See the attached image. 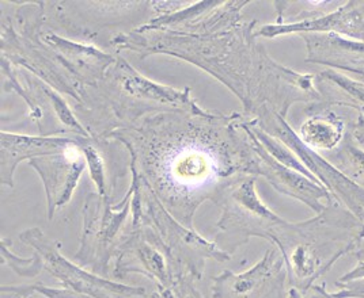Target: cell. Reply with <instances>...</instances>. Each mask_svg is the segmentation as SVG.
<instances>
[{"mask_svg": "<svg viewBox=\"0 0 364 298\" xmlns=\"http://www.w3.org/2000/svg\"><path fill=\"white\" fill-rule=\"evenodd\" d=\"M241 114H151L113 131L129 153V171L144 179L164 206L193 228L196 210L232 180L257 177V152L240 126Z\"/></svg>", "mask_w": 364, "mask_h": 298, "instance_id": "obj_1", "label": "cell"}, {"mask_svg": "<svg viewBox=\"0 0 364 298\" xmlns=\"http://www.w3.org/2000/svg\"><path fill=\"white\" fill-rule=\"evenodd\" d=\"M249 1H200L119 34L112 45L143 57L162 53L189 61L228 86L247 109L262 45L255 43L256 21L243 23Z\"/></svg>", "mask_w": 364, "mask_h": 298, "instance_id": "obj_2", "label": "cell"}, {"mask_svg": "<svg viewBox=\"0 0 364 298\" xmlns=\"http://www.w3.org/2000/svg\"><path fill=\"white\" fill-rule=\"evenodd\" d=\"M76 110L82 114H92L87 128L94 137L107 123L102 140L113 131L135 125L147 116L170 111H186L207 114L192 98L191 89L180 91L158 84L139 74L122 57H117L109 67L104 79L94 87H86Z\"/></svg>", "mask_w": 364, "mask_h": 298, "instance_id": "obj_3", "label": "cell"}, {"mask_svg": "<svg viewBox=\"0 0 364 298\" xmlns=\"http://www.w3.org/2000/svg\"><path fill=\"white\" fill-rule=\"evenodd\" d=\"M269 243L284 258L289 287L304 296L337 260L363 245L364 225L347 209L331 204L310 220L280 225Z\"/></svg>", "mask_w": 364, "mask_h": 298, "instance_id": "obj_4", "label": "cell"}, {"mask_svg": "<svg viewBox=\"0 0 364 298\" xmlns=\"http://www.w3.org/2000/svg\"><path fill=\"white\" fill-rule=\"evenodd\" d=\"M131 174V186L134 189L131 228L147 225L158 233L171 256L178 280L191 277L200 281L208 260L228 262L231 259V255L216 243L201 238L195 229L185 226L173 217L154 193L151 186L135 172Z\"/></svg>", "mask_w": 364, "mask_h": 298, "instance_id": "obj_5", "label": "cell"}, {"mask_svg": "<svg viewBox=\"0 0 364 298\" xmlns=\"http://www.w3.org/2000/svg\"><path fill=\"white\" fill-rule=\"evenodd\" d=\"M258 177L242 175L232 180L213 199L222 216L216 223V244L232 256L252 238L271 240L273 232L287 220L268 208L256 190Z\"/></svg>", "mask_w": 364, "mask_h": 298, "instance_id": "obj_6", "label": "cell"}, {"mask_svg": "<svg viewBox=\"0 0 364 298\" xmlns=\"http://www.w3.org/2000/svg\"><path fill=\"white\" fill-rule=\"evenodd\" d=\"M134 189L129 186L124 199L113 204V199H107L98 193H90L86 197L83 213V231L80 247L75 253L76 265L89 267L91 272L107 278L109 275L110 259L125 235L124 225L129 213H132Z\"/></svg>", "mask_w": 364, "mask_h": 298, "instance_id": "obj_7", "label": "cell"}, {"mask_svg": "<svg viewBox=\"0 0 364 298\" xmlns=\"http://www.w3.org/2000/svg\"><path fill=\"white\" fill-rule=\"evenodd\" d=\"M249 118L253 119L265 133L286 144L306 165L310 174L329 192L334 202L349 210L364 225V189L347 178L319 152L309 148L286 118L272 109L267 106L257 107L249 114Z\"/></svg>", "mask_w": 364, "mask_h": 298, "instance_id": "obj_8", "label": "cell"}, {"mask_svg": "<svg viewBox=\"0 0 364 298\" xmlns=\"http://www.w3.org/2000/svg\"><path fill=\"white\" fill-rule=\"evenodd\" d=\"M19 238L41 255L44 270L61 283V287L74 290L89 298H140L146 296L144 287L114 282L87 271L79 265H74L61 255L60 243L48 238L40 228L23 231Z\"/></svg>", "mask_w": 364, "mask_h": 298, "instance_id": "obj_9", "label": "cell"}, {"mask_svg": "<svg viewBox=\"0 0 364 298\" xmlns=\"http://www.w3.org/2000/svg\"><path fill=\"white\" fill-rule=\"evenodd\" d=\"M129 274H141L150 278L162 298L171 297L178 282L166 245L147 225L129 228L114 255L113 277L124 278Z\"/></svg>", "mask_w": 364, "mask_h": 298, "instance_id": "obj_10", "label": "cell"}, {"mask_svg": "<svg viewBox=\"0 0 364 298\" xmlns=\"http://www.w3.org/2000/svg\"><path fill=\"white\" fill-rule=\"evenodd\" d=\"M289 274L273 245L253 267L235 274L225 270L213 278V298H289Z\"/></svg>", "mask_w": 364, "mask_h": 298, "instance_id": "obj_11", "label": "cell"}, {"mask_svg": "<svg viewBox=\"0 0 364 298\" xmlns=\"http://www.w3.org/2000/svg\"><path fill=\"white\" fill-rule=\"evenodd\" d=\"M252 144L257 152V177H264L276 192H279L292 199H296L311 209L316 214L322 213L331 204L334 202L329 192L319 184L318 182L307 178L295 170H291L283 164L277 163L272 156L262 148L255 134L246 123V117L242 116L240 121Z\"/></svg>", "mask_w": 364, "mask_h": 298, "instance_id": "obj_12", "label": "cell"}, {"mask_svg": "<svg viewBox=\"0 0 364 298\" xmlns=\"http://www.w3.org/2000/svg\"><path fill=\"white\" fill-rule=\"evenodd\" d=\"M29 164L44 183L48 219L53 220L56 211L65 206L75 193L87 165L86 158L75 141L74 145L63 152L36 158Z\"/></svg>", "mask_w": 364, "mask_h": 298, "instance_id": "obj_13", "label": "cell"}, {"mask_svg": "<svg viewBox=\"0 0 364 298\" xmlns=\"http://www.w3.org/2000/svg\"><path fill=\"white\" fill-rule=\"evenodd\" d=\"M334 33L348 38L364 41V0H348L332 13L316 19L289 23L267 25L255 31V37L274 38L287 34Z\"/></svg>", "mask_w": 364, "mask_h": 298, "instance_id": "obj_14", "label": "cell"}, {"mask_svg": "<svg viewBox=\"0 0 364 298\" xmlns=\"http://www.w3.org/2000/svg\"><path fill=\"white\" fill-rule=\"evenodd\" d=\"M302 38L307 49L306 62L364 77V41L334 33H309Z\"/></svg>", "mask_w": 364, "mask_h": 298, "instance_id": "obj_15", "label": "cell"}, {"mask_svg": "<svg viewBox=\"0 0 364 298\" xmlns=\"http://www.w3.org/2000/svg\"><path fill=\"white\" fill-rule=\"evenodd\" d=\"M1 186L14 187V172L23 160L59 153L75 144L74 137L65 136H23L1 131Z\"/></svg>", "mask_w": 364, "mask_h": 298, "instance_id": "obj_16", "label": "cell"}, {"mask_svg": "<svg viewBox=\"0 0 364 298\" xmlns=\"http://www.w3.org/2000/svg\"><path fill=\"white\" fill-rule=\"evenodd\" d=\"M348 131L346 119L333 110L310 114L299 129V137L309 148L329 150L337 148Z\"/></svg>", "mask_w": 364, "mask_h": 298, "instance_id": "obj_17", "label": "cell"}, {"mask_svg": "<svg viewBox=\"0 0 364 298\" xmlns=\"http://www.w3.org/2000/svg\"><path fill=\"white\" fill-rule=\"evenodd\" d=\"M316 82L333 87L340 92L341 98H322L318 104L309 106L307 113H318L322 110H332L333 107L353 110L358 116H364V83L356 82L334 70H323L316 74Z\"/></svg>", "mask_w": 364, "mask_h": 298, "instance_id": "obj_18", "label": "cell"}, {"mask_svg": "<svg viewBox=\"0 0 364 298\" xmlns=\"http://www.w3.org/2000/svg\"><path fill=\"white\" fill-rule=\"evenodd\" d=\"M347 178L364 189V140L355 137L348 128L341 144L328 159Z\"/></svg>", "mask_w": 364, "mask_h": 298, "instance_id": "obj_19", "label": "cell"}, {"mask_svg": "<svg viewBox=\"0 0 364 298\" xmlns=\"http://www.w3.org/2000/svg\"><path fill=\"white\" fill-rule=\"evenodd\" d=\"M0 250H1V258L4 259V263L22 277L33 278V277L38 275L41 272V270L44 268L43 258L38 253H34V255L29 259L18 258L16 253H11L9 238L0 240Z\"/></svg>", "mask_w": 364, "mask_h": 298, "instance_id": "obj_20", "label": "cell"}, {"mask_svg": "<svg viewBox=\"0 0 364 298\" xmlns=\"http://www.w3.org/2000/svg\"><path fill=\"white\" fill-rule=\"evenodd\" d=\"M173 298H204L196 287V280L191 277L180 278L173 289Z\"/></svg>", "mask_w": 364, "mask_h": 298, "instance_id": "obj_21", "label": "cell"}, {"mask_svg": "<svg viewBox=\"0 0 364 298\" xmlns=\"http://www.w3.org/2000/svg\"><path fill=\"white\" fill-rule=\"evenodd\" d=\"M337 292L332 293L336 298H364V280L337 283Z\"/></svg>", "mask_w": 364, "mask_h": 298, "instance_id": "obj_22", "label": "cell"}, {"mask_svg": "<svg viewBox=\"0 0 364 298\" xmlns=\"http://www.w3.org/2000/svg\"><path fill=\"white\" fill-rule=\"evenodd\" d=\"M358 258V263L355 268H352L347 274L340 277L337 283L350 282V281H358V280H364V245H362L356 253H353Z\"/></svg>", "mask_w": 364, "mask_h": 298, "instance_id": "obj_23", "label": "cell"}, {"mask_svg": "<svg viewBox=\"0 0 364 298\" xmlns=\"http://www.w3.org/2000/svg\"><path fill=\"white\" fill-rule=\"evenodd\" d=\"M348 128L355 137L364 140V116H356L349 122Z\"/></svg>", "mask_w": 364, "mask_h": 298, "instance_id": "obj_24", "label": "cell"}, {"mask_svg": "<svg viewBox=\"0 0 364 298\" xmlns=\"http://www.w3.org/2000/svg\"><path fill=\"white\" fill-rule=\"evenodd\" d=\"M302 294V293H301ZM304 298H336L332 293H328L323 286L314 285L306 294Z\"/></svg>", "mask_w": 364, "mask_h": 298, "instance_id": "obj_25", "label": "cell"}, {"mask_svg": "<svg viewBox=\"0 0 364 298\" xmlns=\"http://www.w3.org/2000/svg\"><path fill=\"white\" fill-rule=\"evenodd\" d=\"M289 298H304V294H301L298 290L289 287Z\"/></svg>", "mask_w": 364, "mask_h": 298, "instance_id": "obj_26", "label": "cell"}, {"mask_svg": "<svg viewBox=\"0 0 364 298\" xmlns=\"http://www.w3.org/2000/svg\"><path fill=\"white\" fill-rule=\"evenodd\" d=\"M151 298H162V296L158 292H155V293H152Z\"/></svg>", "mask_w": 364, "mask_h": 298, "instance_id": "obj_27", "label": "cell"}, {"mask_svg": "<svg viewBox=\"0 0 364 298\" xmlns=\"http://www.w3.org/2000/svg\"><path fill=\"white\" fill-rule=\"evenodd\" d=\"M28 298H36V297H34V294H33V296H31V297H28Z\"/></svg>", "mask_w": 364, "mask_h": 298, "instance_id": "obj_28", "label": "cell"}]
</instances>
